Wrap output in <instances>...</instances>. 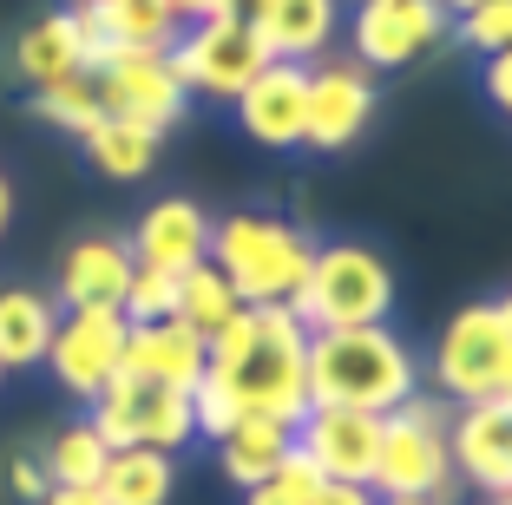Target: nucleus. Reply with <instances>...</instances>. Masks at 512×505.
Masks as SVG:
<instances>
[{"instance_id":"58836bf2","label":"nucleus","mask_w":512,"mask_h":505,"mask_svg":"<svg viewBox=\"0 0 512 505\" xmlns=\"http://www.w3.org/2000/svg\"><path fill=\"white\" fill-rule=\"evenodd\" d=\"M480 505H512V492H493V499H480Z\"/></svg>"},{"instance_id":"ea45409f","label":"nucleus","mask_w":512,"mask_h":505,"mask_svg":"<svg viewBox=\"0 0 512 505\" xmlns=\"http://www.w3.org/2000/svg\"><path fill=\"white\" fill-rule=\"evenodd\" d=\"M499 309H506V322H512V296H506V302H499Z\"/></svg>"},{"instance_id":"4c0bfd02","label":"nucleus","mask_w":512,"mask_h":505,"mask_svg":"<svg viewBox=\"0 0 512 505\" xmlns=\"http://www.w3.org/2000/svg\"><path fill=\"white\" fill-rule=\"evenodd\" d=\"M375 505H434V499H375Z\"/></svg>"},{"instance_id":"7c9ffc66","label":"nucleus","mask_w":512,"mask_h":505,"mask_svg":"<svg viewBox=\"0 0 512 505\" xmlns=\"http://www.w3.org/2000/svg\"><path fill=\"white\" fill-rule=\"evenodd\" d=\"M46 486H53V479H46V466L33 460V453H14V460H7V499L14 505H40Z\"/></svg>"},{"instance_id":"f8f14e48","label":"nucleus","mask_w":512,"mask_h":505,"mask_svg":"<svg viewBox=\"0 0 512 505\" xmlns=\"http://www.w3.org/2000/svg\"><path fill=\"white\" fill-rule=\"evenodd\" d=\"M296 453L322 479L368 486L375 479V453H381V414H362V407H309L296 420Z\"/></svg>"},{"instance_id":"6e6552de","label":"nucleus","mask_w":512,"mask_h":505,"mask_svg":"<svg viewBox=\"0 0 512 505\" xmlns=\"http://www.w3.org/2000/svg\"><path fill=\"white\" fill-rule=\"evenodd\" d=\"M125 322L119 302H99V309H60V328H53V348H46L40 368L60 381V394L73 401H99L125 368Z\"/></svg>"},{"instance_id":"a19ab883","label":"nucleus","mask_w":512,"mask_h":505,"mask_svg":"<svg viewBox=\"0 0 512 505\" xmlns=\"http://www.w3.org/2000/svg\"><path fill=\"white\" fill-rule=\"evenodd\" d=\"M0 381H7V368H0Z\"/></svg>"},{"instance_id":"bb28decb","label":"nucleus","mask_w":512,"mask_h":505,"mask_svg":"<svg viewBox=\"0 0 512 505\" xmlns=\"http://www.w3.org/2000/svg\"><path fill=\"white\" fill-rule=\"evenodd\" d=\"M33 112H40L53 132H66V138H86L92 125L106 119L92 73H73V79H60V86H40V92H33Z\"/></svg>"},{"instance_id":"2eb2a0df","label":"nucleus","mask_w":512,"mask_h":505,"mask_svg":"<svg viewBox=\"0 0 512 505\" xmlns=\"http://www.w3.org/2000/svg\"><path fill=\"white\" fill-rule=\"evenodd\" d=\"M204 368H211V342H204L191 322H178V315H165V322H132V335H125V374H132V381H158V387L191 394V387L204 381Z\"/></svg>"},{"instance_id":"e433bc0d","label":"nucleus","mask_w":512,"mask_h":505,"mask_svg":"<svg viewBox=\"0 0 512 505\" xmlns=\"http://www.w3.org/2000/svg\"><path fill=\"white\" fill-rule=\"evenodd\" d=\"M440 7H447V14H467V7H480V0H440Z\"/></svg>"},{"instance_id":"0eeeda50","label":"nucleus","mask_w":512,"mask_h":505,"mask_svg":"<svg viewBox=\"0 0 512 505\" xmlns=\"http://www.w3.org/2000/svg\"><path fill=\"white\" fill-rule=\"evenodd\" d=\"M165 60H171V73H178L184 92H204V99L230 105L263 66H270V53H263V40H256L250 20L211 14V20H184L178 40L165 46Z\"/></svg>"},{"instance_id":"a211bd4d","label":"nucleus","mask_w":512,"mask_h":505,"mask_svg":"<svg viewBox=\"0 0 512 505\" xmlns=\"http://www.w3.org/2000/svg\"><path fill=\"white\" fill-rule=\"evenodd\" d=\"M256 40H263V53L270 60H322L335 46V33H342V0H263L250 14Z\"/></svg>"},{"instance_id":"f257e3e1","label":"nucleus","mask_w":512,"mask_h":505,"mask_svg":"<svg viewBox=\"0 0 512 505\" xmlns=\"http://www.w3.org/2000/svg\"><path fill=\"white\" fill-rule=\"evenodd\" d=\"M243 414L296 427L309 414V328L289 315V302H243L211 335V368Z\"/></svg>"},{"instance_id":"c85d7f7f","label":"nucleus","mask_w":512,"mask_h":505,"mask_svg":"<svg viewBox=\"0 0 512 505\" xmlns=\"http://www.w3.org/2000/svg\"><path fill=\"white\" fill-rule=\"evenodd\" d=\"M119 309H125V322H165V315H178V276L138 263L125 296H119Z\"/></svg>"},{"instance_id":"a878e982","label":"nucleus","mask_w":512,"mask_h":505,"mask_svg":"<svg viewBox=\"0 0 512 505\" xmlns=\"http://www.w3.org/2000/svg\"><path fill=\"white\" fill-rule=\"evenodd\" d=\"M106 453H112V446L92 433V420H73V427L53 433V446L40 453V466H46V479H53V486H99Z\"/></svg>"},{"instance_id":"f704fd0d","label":"nucleus","mask_w":512,"mask_h":505,"mask_svg":"<svg viewBox=\"0 0 512 505\" xmlns=\"http://www.w3.org/2000/svg\"><path fill=\"white\" fill-rule=\"evenodd\" d=\"M7 223H14V184H7V171H0V237H7Z\"/></svg>"},{"instance_id":"39448f33","label":"nucleus","mask_w":512,"mask_h":505,"mask_svg":"<svg viewBox=\"0 0 512 505\" xmlns=\"http://www.w3.org/2000/svg\"><path fill=\"white\" fill-rule=\"evenodd\" d=\"M453 407L440 394H407L401 407L381 414V453H375V499H434L453 486Z\"/></svg>"},{"instance_id":"79ce46f5","label":"nucleus","mask_w":512,"mask_h":505,"mask_svg":"<svg viewBox=\"0 0 512 505\" xmlns=\"http://www.w3.org/2000/svg\"><path fill=\"white\" fill-rule=\"evenodd\" d=\"M79 7H86V0H79Z\"/></svg>"},{"instance_id":"c756f323","label":"nucleus","mask_w":512,"mask_h":505,"mask_svg":"<svg viewBox=\"0 0 512 505\" xmlns=\"http://www.w3.org/2000/svg\"><path fill=\"white\" fill-rule=\"evenodd\" d=\"M453 40L473 46V53H499V46H512V0H480V7H467V14H453Z\"/></svg>"},{"instance_id":"4be33fe9","label":"nucleus","mask_w":512,"mask_h":505,"mask_svg":"<svg viewBox=\"0 0 512 505\" xmlns=\"http://www.w3.org/2000/svg\"><path fill=\"white\" fill-rule=\"evenodd\" d=\"M171 492H178V453H158V446L106 453V473H99L106 505H171Z\"/></svg>"},{"instance_id":"9d476101","label":"nucleus","mask_w":512,"mask_h":505,"mask_svg":"<svg viewBox=\"0 0 512 505\" xmlns=\"http://www.w3.org/2000/svg\"><path fill=\"white\" fill-rule=\"evenodd\" d=\"M375 73L362 60H316L309 66V112H302V151H348L375 119Z\"/></svg>"},{"instance_id":"1a4fd4ad","label":"nucleus","mask_w":512,"mask_h":505,"mask_svg":"<svg viewBox=\"0 0 512 505\" xmlns=\"http://www.w3.org/2000/svg\"><path fill=\"white\" fill-rule=\"evenodd\" d=\"M453 14L440 0H355L348 14V60H362L368 73H394L414 66L447 40Z\"/></svg>"},{"instance_id":"cd10ccee","label":"nucleus","mask_w":512,"mask_h":505,"mask_svg":"<svg viewBox=\"0 0 512 505\" xmlns=\"http://www.w3.org/2000/svg\"><path fill=\"white\" fill-rule=\"evenodd\" d=\"M322 486V473L309 460H302L296 446L283 453V466H276L270 479H256V486H243V505H309Z\"/></svg>"},{"instance_id":"aec40b11","label":"nucleus","mask_w":512,"mask_h":505,"mask_svg":"<svg viewBox=\"0 0 512 505\" xmlns=\"http://www.w3.org/2000/svg\"><path fill=\"white\" fill-rule=\"evenodd\" d=\"M60 328V302L33 283H7L0 289V368H40Z\"/></svg>"},{"instance_id":"5701e85b","label":"nucleus","mask_w":512,"mask_h":505,"mask_svg":"<svg viewBox=\"0 0 512 505\" xmlns=\"http://www.w3.org/2000/svg\"><path fill=\"white\" fill-rule=\"evenodd\" d=\"M289 446H296V427L263 420V414H243L237 427L217 440V466H224L230 486H256V479H270L276 466H283Z\"/></svg>"},{"instance_id":"f3484780","label":"nucleus","mask_w":512,"mask_h":505,"mask_svg":"<svg viewBox=\"0 0 512 505\" xmlns=\"http://www.w3.org/2000/svg\"><path fill=\"white\" fill-rule=\"evenodd\" d=\"M132 243L119 237H79L66 243L60 269H53V302L60 309H99V302H119L132 283Z\"/></svg>"},{"instance_id":"9b49d317","label":"nucleus","mask_w":512,"mask_h":505,"mask_svg":"<svg viewBox=\"0 0 512 505\" xmlns=\"http://www.w3.org/2000/svg\"><path fill=\"white\" fill-rule=\"evenodd\" d=\"M92 86H99V105H106V112H119V119L145 125V132H158V138H165L171 125L184 119V105H191V92L178 86L165 53H119V60H106L92 73Z\"/></svg>"},{"instance_id":"6ab92c4d","label":"nucleus","mask_w":512,"mask_h":505,"mask_svg":"<svg viewBox=\"0 0 512 505\" xmlns=\"http://www.w3.org/2000/svg\"><path fill=\"white\" fill-rule=\"evenodd\" d=\"M112 401L125 407V420H132V440L138 446H158V453H178L184 440H191V394H178V387H158V381H132V374L119 368V381L106 387Z\"/></svg>"},{"instance_id":"473e14b6","label":"nucleus","mask_w":512,"mask_h":505,"mask_svg":"<svg viewBox=\"0 0 512 505\" xmlns=\"http://www.w3.org/2000/svg\"><path fill=\"white\" fill-rule=\"evenodd\" d=\"M309 505H375V486H348V479H322Z\"/></svg>"},{"instance_id":"4468645a","label":"nucleus","mask_w":512,"mask_h":505,"mask_svg":"<svg viewBox=\"0 0 512 505\" xmlns=\"http://www.w3.org/2000/svg\"><path fill=\"white\" fill-rule=\"evenodd\" d=\"M447 446H453V479L480 486V499L512 492V394L460 407L447 427Z\"/></svg>"},{"instance_id":"20e7f679","label":"nucleus","mask_w":512,"mask_h":505,"mask_svg":"<svg viewBox=\"0 0 512 505\" xmlns=\"http://www.w3.org/2000/svg\"><path fill=\"white\" fill-rule=\"evenodd\" d=\"M394 309V269L381 250H368V243H316V256H309V276H302V289L289 296V315H296L309 335H322V328H368V322H388Z\"/></svg>"},{"instance_id":"412c9836","label":"nucleus","mask_w":512,"mask_h":505,"mask_svg":"<svg viewBox=\"0 0 512 505\" xmlns=\"http://www.w3.org/2000/svg\"><path fill=\"white\" fill-rule=\"evenodd\" d=\"M14 73L27 79L33 92L60 86V79H73V73H86V33H79L73 7H66V14L33 20V27L20 33V40H14Z\"/></svg>"},{"instance_id":"423d86ee","label":"nucleus","mask_w":512,"mask_h":505,"mask_svg":"<svg viewBox=\"0 0 512 505\" xmlns=\"http://www.w3.org/2000/svg\"><path fill=\"white\" fill-rule=\"evenodd\" d=\"M434 394L447 407L499 401L512 394V322L499 302H473L460 309L434 342Z\"/></svg>"},{"instance_id":"b1692460","label":"nucleus","mask_w":512,"mask_h":505,"mask_svg":"<svg viewBox=\"0 0 512 505\" xmlns=\"http://www.w3.org/2000/svg\"><path fill=\"white\" fill-rule=\"evenodd\" d=\"M86 158H92V171L99 178H112V184H138L158 164V132H145V125H132V119H119V112H106V119L92 125L86 138Z\"/></svg>"},{"instance_id":"72a5a7b5","label":"nucleus","mask_w":512,"mask_h":505,"mask_svg":"<svg viewBox=\"0 0 512 505\" xmlns=\"http://www.w3.org/2000/svg\"><path fill=\"white\" fill-rule=\"evenodd\" d=\"M40 505H106V499H99V486H46Z\"/></svg>"},{"instance_id":"393cba45","label":"nucleus","mask_w":512,"mask_h":505,"mask_svg":"<svg viewBox=\"0 0 512 505\" xmlns=\"http://www.w3.org/2000/svg\"><path fill=\"white\" fill-rule=\"evenodd\" d=\"M237 309H243V296L224 283V269H217L211 256H204V263H191V269L178 276V322H191L204 342H211V335H217V328H224Z\"/></svg>"},{"instance_id":"7ed1b4c3","label":"nucleus","mask_w":512,"mask_h":505,"mask_svg":"<svg viewBox=\"0 0 512 505\" xmlns=\"http://www.w3.org/2000/svg\"><path fill=\"white\" fill-rule=\"evenodd\" d=\"M309 256H316V237L289 217H263V210L211 217V263L243 302H289L309 276Z\"/></svg>"},{"instance_id":"f03ea898","label":"nucleus","mask_w":512,"mask_h":505,"mask_svg":"<svg viewBox=\"0 0 512 505\" xmlns=\"http://www.w3.org/2000/svg\"><path fill=\"white\" fill-rule=\"evenodd\" d=\"M407 394H421V361H414V348H407L388 322L309 335V407L388 414Z\"/></svg>"},{"instance_id":"ddd939ff","label":"nucleus","mask_w":512,"mask_h":505,"mask_svg":"<svg viewBox=\"0 0 512 505\" xmlns=\"http://www.w3.org/2000/svg\"><path fill=\"white\" fill-rule=\"evenodd\" d=\"M237 125L263 151H302V112H309V66L270 60L250 86L237 92Z\"/></svg>"},{"instance_id":"dca6fc26","label":"nucleus","mask_w":512,"mask_h":505,"mask_svg":"<svg viewBox=\"0 0 512 505\" xmlns=\"http://www.w3.org/2000/svg\"><path fill=\"white\" fill-rule=\"evenodd\" d=\"M204 256H211V217H204V204H191V197H158V204L138 217L132 263L184 276V269L204 263Z\"/></svg>"},{"instance_id":"c9c22d12","label":"nucleus","mask_w":512,"mask_h":505,"mask_svg":"<svg viewBox=\"0 0 512 505\" xmlns=\"http://www.w3.org/2000/svg\"><path fill=\"white\" fill-rule=\"evenodd\" d=\"M256 7H263V0H230V14H237V20H250Z\"/></svg>"},{"instance_id":"2f4dec72","label":"nucleus","mask_w":512,"mask_h":505,"mask_svg":"<svg viewBox=\"0 0 512 505\" xmlns=\"http://www.w3.org/2000/svg\"><path fill=\"white\" fill-rule=\"evenodd\" d=\"M480 86H486V99L499 105L512 119V46H499V53H486V73H480Z\"/></svg>"}]
</instances>
